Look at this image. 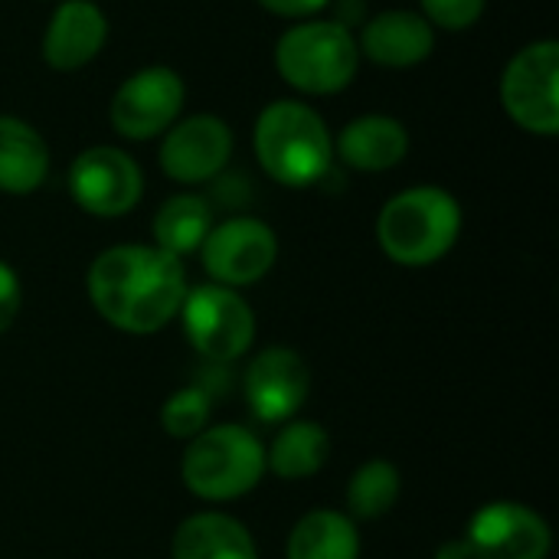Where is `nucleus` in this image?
<instances>
[{
  "mask_svg": "<svg viewBox=\"0 0 559 559\" xmlns=\"http://www.w3.org/2000/svg\"><path fill=\"white\" fill-rule=\"evenodd\" d=\"M85 288L105 324L121 334L147 337L180 314L190 282L183 262L164 249L121 242L92 259Z\"/></svg>",
  "mask_w": 559,
  "mask_h": 559,
  "instance_id": "nucleus-1",
  "label": "nucleus"
},
{
  "mask_svg": "<svg viewBox=\"0 0 559 559\" xmlns=\"http://www.w3.org/2000/svg\"><path fill=\"white\" fill-rule=\"evenodd\" d=\"M252 151L278 187L305 190L334 167V134L324 115L301 98L269 102L252 124Z\"/></svg>",
  "mask_w": 559,
  "mask_h": 559,
  "instance_id": "nucleus-2",
  "label": "nucleus"
},
{
  "mask_svg": "<svg viewBox=\"0 0 559 559\" xmlns=\"http://www.w3.org/2000/svg\"><path fill=\"white\" fill-rule=\"evenodd\" d=\"M462 203L436 183H419L393 193L377 216V242L383 255L403 269L442 262L462 236Z\"/></svg>",
  "mask_w": 559,
  "mask_h": 559,
  "instance_id": "nucleus-3",
  "label": "nucleus"
},
{
  "mask_svg": "<svg viewBox=\"0 0 559 559\" xmlns=\"http://www.w3.org/2000/svg\"><path fill=\"white\" fill-rule=\"evenodd\" d=\"M275 72L305 98L344 92L360 69L357 36L334 16H311L292 23L272 49Z\"/></svg>",
  "mask_w": 559,
  "mask_h": 559,
  "instance_id": "nucleus-4",
  "label": "nucleus"
},
{
  "mask_svg": "<svg viewBox=\"0 0 559 559\" xmlns=\"http://www.w3.org/2000/svg\"><path fill=\"white\" fill-rule=\"evenodd\" d=\"M265 478V442L239 423H210L180 459L183 488L210 504L239 501Z\"/></svg>",
  "mask_w": 559,
  "mask_h": 559,
  "instance_id": "nucleus-5",
  "label": "nucleus"
},
{
  "mask_svg": "<svg viewBox=\"0 0 559 559\" xmlns=\"http://www.w3.org/2000/svg\"><path fill=\"white\" fill-rule=\"evenodd\" d=\"M177 318L190 347L210 364L242 360L255 344V311L236 288L190 285Z\"/></svg>",
  "mask_w": 559,
  "mask_h": 559,
  "instance_id": "nucleus-6",
  "label": "nucleus"
},
{
  "mask_svg": "<svg viewBox=\"0 0 559 559\" xmlns=\"http://www.w3.org/2000/svg\"><path fill=\"white\" fill-rule=\"evenodd\" d=\"M498 98L504 115L534 138L559 134V43L534 39L501 69Z\"/></svg>",
  "mask_w": 559,
  "mask_h": 559,
  "instance_id": "nucleus-7",
  "label": "nucleus"
},
{
  "mask_svg": "<svg viewBox=\"0 0 559 559\" xmlns=\"http://www.w3.org/2000/svg\"><path fill=\"white\" fill-rule=\"evenodd\" d=\"M66 187L82 213L98 219H118L141 203L144 170L128 151L115 144H95L72 157L66 170Z\"/></svg>",
  "mask_w": 559,
  "mask_h": 559,
  "instance_id": "nucleus-8",
  "label": "nucleus"
},
{
  "mask_svg": "<svg viewBox=\"0 0 559 559\" xmlns=\"http://www.w3.org/2000/svg\"><path fill=\"white\" fill-rule=\"evenodd\" d=\"M236 138L233 128L210 111L180 115L164 134L157 147V164L177 187L197 190L219 180L233 160Z\"/></svg>",
  "mask_w": 559,
  "mask_h": 559,
  "instance_id": "nucleus-9",
  "label": "nucleus"
},
{
  "mask_svg": "<svg viewBox=\"0 0 559 559\" xmlns=\"http://www.w3.org/2000/svg\"><path fill=\"white\" fill-rule=\"evenodd\" d=\"M187 102V82L170 66L134 69L108 102V121L124 141H154L180 115Z\"/></svg>",
  "mask_w": 559,
  "mask_h": 559,
  "instance_id": "nucleus-10",
  "label": "nucleus"
},
{
  "mask_svg": "<svg viewBox=\"0 0 559 559\" xmlns=\"http://www.w3.org/2000/svg\"><path fill=\"white\" fill-rule=\"evenodd\" d=\"M197 255L210 282L239 292L262 282L275 269L278 236L259 216H229L223 223H213Z\"/></svg>",
  "mask_w": 559,
  "mask_h": 559,
  "instance_id": "nucleus-11",
  "label": "nucleus"
},
{
  "mask_svg": "<svg viewBox=\"0 0 559 559\" xmlns=\"http://www.w3.org/2000/svg\"><path fill=\"white\" fill-rule=\"evenodd\" d=\"M462 540L472 559H547L554 550L550 524L521 501L481 504Z\"/></svg>",
  "mask_w": 559,
  "mask_h": 559,
  "instance_id": "nucleus-12",
  "label": "nucleus"
},
{
  "mask_svg": "<svg viewBox=\"0 0 559 559\" xmlns=\"http://www.w3.org/2000/svg\"><path fill=\"white\" fill-rule=\"evenodd\" d=\"M246 403L255 423L262 426H282L301 413L311 393V370L305 357L292 347H265L249 357L246 377H242Z\"/></svg>",
  "mask_w": 559,
  "mask_h": 559,
  "instance_id": "nucleus-13",
  "label": "nucleus"
},
{
  "mask_svg": "<svg viewBox=\"0 0 559 559\" xmlns=\"http://www.w3.org/2000/svg\"><path fill=\"white\" fill-rule=\"evenodd\" d=\"M108 16L95 0H59L43 29V62L56 72H79L102 56Z\"/></svg>",
  "mask_w": 559,
  "mask_h": 559,
  "instance_id": "nucleus-14",
  "label": "nucleus"
},
{
  "mask_svg": "<svg viewBox=\"0 0 559 559\" xmlns=\"http://www.w3.org/2000/svg\"><path fill=\"white\" fill-rule=\"evenodd\" d=\"M357 49L360 59H370L383 69H413L426 62L436 49V29L419 10L390 7L360 23Z\"/></svg>",
  "mask_w": 559,
  "mask_h": 559,
  "instance_id": "nucleus-15",
  "label": "nucleus"
},
{
  "mask_svg": "<svg viewBox=\"0 0 559 559\" xmlns=\"http://www.w3.org/2000/svg\"><path fill=\"white\" fill-rule=\"evenodd\" d=\"M409 154V128L383 111L357 115L334 134V160L357 174H386Z\"/></svg>",
  "mask_w": 559,
  "mask_h": 559,
  "instance_id": "nucleus-16",
  "label": "nucleus"
},
{
  "mask_svg": "<svg viewBox=\"0 0 559 559\" xmlns=\"http://www.w3.org/2000/svg\"><path fill=\"white\" fill-rule=\"evenodd\" d=\"M52 167V154L39 128L26 118L0 115V193L29 197L36 193Z\"/></svg>",
  "mask_w": 559,
  "mask_h": 559,
  "instance_id": "nucleus-17",
  "label": "nucleus"
},
{
  "mask_svg": "<svg viewBox=\"0 0 559 559\" xmlns=\"http://www.w3.org/2000/svg\"><path fill=\"white\" fill-rule=\"evenodd\" d=\"M174 559H259V547L242 521L223 511H200L180 521L170 540Z\"/></svg>",
  "mask_w": 559,
  "mask_h": 559,
  "instance_id": "nucleus-18",
  "label": "nucleus"
},
{
  "mask_svg": "<svg viewBox=\"0 0 559 559\" xmlns=\"http://www.w3.org/2000/svg\"><path fill=\"white\" fill-rule=\"evenodd\" d=\"M331 455V436L314 419H288L278 426L272 442L265 445V472L282 481H305L314 478Z\"/></svg>",
  "mask_w": 559,
  "mask_h": 559,
  "instance_id": "nucleus-19",
  "label": "nucleus"
},
{
  "mask_svg": "<svg viewBox=\"0 0 559 559\" xmlns=\"http://www.w3.org/2000/svg\"><path fill=\"white\" fill-rule=\"evenodd\" d=\"M213 223H216V213H213L210 197H203L197 190H180L157 206L154 223H151V233H154L151 246H157L167 255L183 262L187 255L200 252Z\"/></svg>",
  "mask_w": 559,
  "mask_h": 559,
  "instance_id": "nucleus-20",
  "label": "nucleus"
},
{
  "mask_svg": "<svg viewBox=\"0 0 559 559\" xmlns=\"http://www.w3.org/2000/svg\"><path fill=\"white\" fill-rule=\"evenodd\" d=\"M285 559H360L357 521L331 508L308 511L288 534Z\"/></svg>",
  "mask_w": 559,
  "mask_h": 559,
  "instance_id": "nucleus-21",
  "label": "nucleus"
},
{
  "mask_svg": "<svg viewBox=\"0 0 559 559\" xmlns=\"http://www.w3.org/2000/svg\"><path fill=\"white\" fill-rule=\"evenodd\" d=\"M400 495H403L400 468L386 459H370L347 481V491H344L347 511L344 514L350 521H380L396 508Z\"/></svg>",
  "mask_w": 559,
  "mask_h": 559,
  "instance_id": "nucleus-22",
  "label": "nucleus"
},
{
  "mask_svg": "<svg viewBox=\"0 0 559 559\" xmlns=\"http://www.w3.org/2000/svg\"><path fill=\"white\" fill-rule=\"evenodd\" d=\"M213 416V400L203 386H183L177 393H170L160 406V429L170 439L190 442L193 436H200L210 426Z\"/></svg>",
  "mask_w": 559,
  "mask_h": 559,
  "instance_id": "nucleus-23",
  "label": "nucleus"
},
{
  "mask_svg": "<svg viewBox=\"0 0 559 559\" xmlns=\"http://www.w3.org/2000/svg\"><path fill=\"white\" fill-rule=\"evenodd\" d=\"M488 10V0H419V13L429 20L432 29L445 33H465L475 23H481Z\"/></svg>",
  "mask_w": 559,
  "mask_h": 559,
  "instance_id": "nucleus-24",
  "label": "nucleus"
},
{
  "mask_svg": "<svg viewBox=\"0 0 559 559\" xmlns=\"http://www.w3.org/2000/svg\"><path fill=\"white\" fill-rule=\"evenodd\" d=\"M20 305H23V285H20V275L13 272V265H7L0 259V334L13 328L16 314H20Z\"/></svg>",
  "mask_w": 559,
  "mask_h": 559,
  "instance_id": "nucleus-25",
  "label": "nucleus"
},
{
  "mask_svg": "<svg viewBox=\"0 0 559 559\" xmlns=\"http://www.w3.org/2000/svg\"><path fill=\"white\" fill-rule=\"evenodd\" d=\"M334 0H259L262 10L282 16V20H311V16H321V10H328Z\"/></svg>",
  "mask_w": 559,
  "mask_h": 559,
  "instance_id": "nucleus-26",
  "label": "nucleus"
},
{
  "mask_svg": "<svg viewBox=\"0 0 559 559\" xmlns=\"http://www.w3.org/2000/svg\"><path fill=\"white\" fill-rule=\"evenodd\" d=\"M436 559H472V554H468V544H465V540H449V544L439 550V557Z\"/></svg>",
  "mask_w": 559,
  "mask_h": 559,
  "instance_id": "nucleus-27",
  "label": "nucleus"
},
{
  "mask_svg": "<svg viewBox=\"0 0 559 559\" xmlns=\"http://www.w3.org/2000/svg\"><path fill=\"white\" fill-rule=\"evenodd\" d=\"M46 3H59V0H46Z\"/></svg>",
  "mask_w": 559,
  "mask_h": 559,
  "instance_id": "nucleus-28",
  "label": "nucleus"
}]
</instances>
